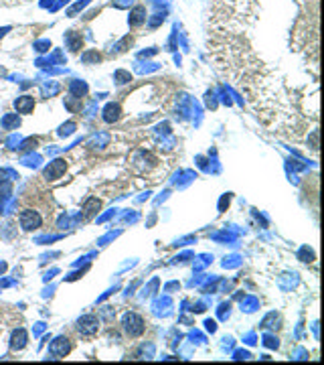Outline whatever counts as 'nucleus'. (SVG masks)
Wrapping results in <instances>:
<instances>
[{
    "instance_id": "obj_2",
    "label": "nucleus",
    "mask_w": 324,
    "mask_h": 365,
    "mask_svg": "<svg viewBox=\"0 0 324 365\" xmlns=\"http://www.w3.org/2000/svg\"><path fill=\"white\" fill-rule=\"evenodd\" d=\"M124 329H126V333L130 337H140L144 333V321L138 315L130 313V315L124 317Z\"/></svg>"
},
{
    "instance_id": "obj_10",
    "label": "nucleus",
    "mask_w": 324,
    "mask_h": 365,
    "mask_svg": "<svg viewBox=\"0 0 324 365\" xmlns=\"http://www.w3.org/2000/svg\"><path fill=\"white\" fill-rule=\"evenodd\" d=\"M69 39V43H71V51H77L79 47H81V39H77V37H73V33L67 37Z\"/></svg>"
},
{
    "instance_id": "obj_8",
    "label": "nucleus",
    "mask_w": 324,
    "mask_h": 365,
    "mask_svg": "<svg viewBox=\"0 0 324 365\" xmlns=\"http://www.w3.org/2000/svg\"><path fill=\"white\" fill-rule=\"evenodd\" d=\"M142 23H146V8L144 6H136L130 12V27H140Z\"/></svg>"
},
{
    "instance_id": "obj_3",
    "label": "nucleus",
    "mask_w": 324,
    "mask_h": 365,
    "mask_svg": "<svg viewBox=\"0 0 324 365\" xmlns=\"http://www.w3.org/2000/svg\"><path fill=\"white\" fill-rule=\"evenodd\" d=\"M51 353H55V355H59V357H65L69 351H71V343H69V339H65V337H59V339H55L53 343H51Z\"/></svg>"
},
{
    "instance_id": "obj_5",
    "label": "nucleus",
    "mask_w": 324,
    "mask_h": 365,
    "mask_svg": "<svg viewBox=\"0 0 324 365\" xmlns=\"http://www.w3.org/2000/svg\"><path fill=\"white\" fill-rule=\"evenodd\" d=\"M65 168H67V164H65V161H55V162H51L47 168H45V177L47 179H59L63 172H65Z\"/></svg>"
},
{
    "instance_id": "obj_4",
    "label": "nucleus",
    "mask_w": 324,
    "mask_h": 365,
    "mask_svg": "<svg viewBox=\"0 0 324 365\" xmlns=\"http://www.w3.org/2000/svg\"><path fill=\"white\" fill-rule=\"evenodd\" d=\"M98 324H100L98 319L91 317V315H85V317L79 319V331L83 335H93L95 331H98Z\"/></svg>"
},
{
    "instance_id": "obj_7",
    "label": "nucleus",
    "mask_w": 324,
    "mask_h": 365,
    "mask_svg": "<svg viewBox=\"0 0 324 365\" xmlns=\"http://www.w3.org/2000/svg\"><path fill=\"white\" fill-rule=\"evenodd\" d=\"M120 114H122V108H120L118 104H108L106 110H104V120H106L108 124L118 122V120H120Z\"/></svg>"
},
{
    "instance_id": "obj_1",
    "label": "nucleus",
    "mask_w": 324,
    "mask_h": 365,
    "mask_svg": "<svg viewBox=\"0 0 324 365\" xmlns=\"http://www.w3.org/2000/svg\"><path fill=\"white\" fill-rule=\"evenodd\" d=\"M18 221H21V227L25 232H33V229H39L43 225V217L36 213L33 209H25L21 211V215H18Z\"/></svg>"
},
{
    "instance_id": "obj_9",
    "label": "nucleus",
    "mask_w": 324,
    "mask_h": 365,
    "mask_svg": "<svg viewBox=\"0 0 324 365\" xmlns=\"http://www.w3.org/2000/svg\"><path fill=\"white\" fill-rule=\"evenodd\" d=\"M25 345H27V333H25L23 329L14 331V333H12V341H10V347L16 349V351H21Z\"/></svg>"
},
{
    "instance_id": "obj_6",
    "label": "nucleus",
    "mask_w": 324,
    "mask_h": 365,
    "mask_svg": "<svg viewBox=\"0 0 324 365\" xmlns=\"http://www.w3.org/2000/svg\"><path fill=\"white\" fill-rule=\"evenodd\" d=\"M14 108L18 114H31L35 110V98H31V95H23V98H18L14 102Z\"/></svg>"
}]
</instances>
